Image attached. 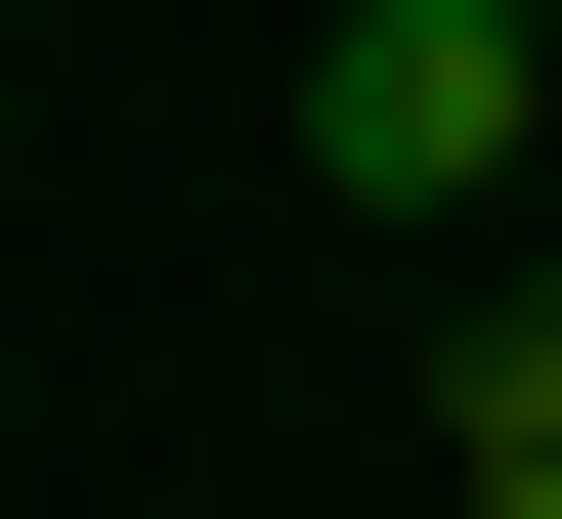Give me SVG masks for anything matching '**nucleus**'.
I'll return each mask as SVG.
<instances>
[{
    "mask_svg": "<svg viewBox=\"0 0 562 519\" xmlns=\"http://www.w3.org/2000/svg\"><path fill=\"white\" fill-rule=\"evenodd\" d=\"M519 131H562V0H303V173L347 217H476Z\"/></svg>",
    "mask_w": 562,
    "mask_h": 519,
    "instance_id": "obj_1",
    "label": "nucleus"
},
{
    "mask_svg": "<svg viewBox=\"0 0 562 519\" xmlns=\"http://www.w3.org/2000/svg\"><path fill=\"white\" fill-rule=\"evenodd\" d=\"M432 433H476V519H562V303H476V390H432Z\"/></svg>",
    "mask_w": 562,
    "mask_h": 519,
    "instance_id": "obj_2",
    "label": "nucleus"
}]
</instances>
